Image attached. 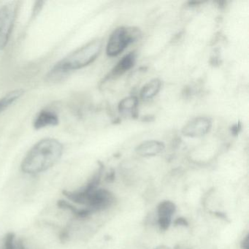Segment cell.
<instances>
[{
    "mask_svg": "<svg viewBox=\"0 0 249 249\" xmlns=\"http://www.w3.org/2000/svg\"><path fill=\"white\" fill-rule=\"evenodd\" d=\"M63 146L55 139L47 138L37 142L30 150L21 162L26 174L37 175L52 168L60 160Z\"/></svg>",
    "mask_w": 249,
    "mask_h": 249,
    "instance_id": "6da1fadb",
    "label": "cell"
},
{
    "mask_svg": "<svg viewBox=\"0 0 249 249\" xmlns=\"http://www.w3.org/2000/svg\"><path fill=\"white\" fill-rule=\"evenodd\" d=\"M103 45V40L96 39L80 48L56 65L51 71L52 77L65 73L68 71L81 69L92 63L100 55Z\"/></svg>",
    "mask_w": 249,
    "mask_h": 249,
    "instance_id": "7a4b0ae2",
    "label": "cell"
},
{
    "mask_svg": "<svg viewBox=\"0 0 249 249\" xmlns=\"http://www.w3.org/2000/svg\"><path fill=\"white\" fill-rule=\"evenodd\" d=\"M176 212V205L170 200H164L160 202L157 207L158 224L163 231L168 230L173 221V217Z\"/></svg>",
    "mask_w": 249,
    "mask_h": 249,
    "instance_id": "8992f818",
    "label": "cell"
},
{
    "mask_svg": "<svg viewBox=\"0 0 249 249\" xmlns=\"http://www.w3.org/2000/svg\"><path fill=\"white\" fill-rule=\"evenodd\" d=\"M249 237H246V238L243 240V248L244 249H249Z\"/></svg>",
    "mask_w": 249,
    "mask_h": 249,
    "instance_id": "4fadbf2b",
    "label": "cell"
},
{
    "mask_svg": "<svg viewBox=\"0 0 249 249\" xmlns=\"http://www.w3.org/2000/svg\"><path fill=\"white\" fill-rule=\"evenodd\" d=\"M16 17V8L13 4L0 8V50L6 46L12 31Z\"/></svg>",
    "mask_w": 249,
    "mask_h": 249,
    "instance_id": "277c9868",
    "label": "cell"
},
{
    "mask_svg": "<svg viewBox=\"0 0 249 249\" xmlns=\"http://www.w3.org/2000/svg\"><path fill=\"white\" fill-rule=\"evenodd\" d=\"M23 93H24L23 90H16L8 93L5 97L0 99V113L8 108L14 102L19 99Z\"/></svg>",
    "mask_w": 249,
    "mask_h": 249,
    "instance_id": "7c38bea8",
    "label": "cell"
},
{
    "mask_svg": "<svg viewBox=\"0 0 249 249\" xmlns=\"http://www.w3.org/2000/svg\"><path fill=\"white\" fill-rule=\"evenodd\" d=\"M212 121L205 116H198L188 122L182 129L183 135L189 138H199L211 130Z\"/></svg>",
    "mask_w": 249,
    "mask_h": 249,
    "instance_id": "5b68a950",
    "label": "cell"
},
{
    "mask_svg": "<svg viewBox=\"0 0 249 249\" xmlns=\"http://www.w3.org/2000/svg\"><path fill=\"white\" fill-rule=\"evenodd\" d=\"M164 144L158 141H146L137 147V154L144 157H154L162 152L164 150Z\"/></svg>",
    "mask_w": 249,
    "mask_h": 249,
    "instance_id": "52a82bcc",
    "label": "cell"
},
{
    "mask_svg": "<svg viewBox=\"0 0 249 249\" xmlns=\"http://www.w3.org/2000/svg\"><path fill=\"white\" fill-rule=\"evenodd\" d=\"M58 123L59 119L56 114L50 111H43L35 121L34 126L36 129H39L48 126H53Z\"/></svg>",
    "mask_w": 249,
    "mask_h": 249,
    "instance_id": "30bf717a",
    "label": "cell"
},
{
    "mask_svg": "<svg viewBox=\"0 0 249 249\" xmlns=\"http://www.w3.org/2000/svg\"><path fill=\"white\" fill-rule=\"evenodd\" d=\"M161 85H162V83L159 78H154V79L151 80L148 84H145L141 89V99L143 100H148L154 98L160 92Z\"/></svg>",
    "mask_w": 249,
    "mask_h": 249,
    "instance_id": "9c48e42d",
    "label": "cell"
},
{
    "mask_svg": "<svg viewBox=\"0 0 249 249\" xmlns=\"http://www.w3.org/2000/svg\"><path fill=\"white\" fill-rule=\"evenodd\" d=\"M135 61H136V53L135 52H130L128 54L125 55L112 70V76H120L123 75L135 65Z\"/></svg>",
    "mask_w": 249,
    "mask_h": 249,
    "instance_id": "ba28073f",
    "label": "cell"
},
{
    "mask_svg": "<svg viewBox=\"0 0 249 249\" xmlns=\"http://www.w3.org/2000/svg\"><path fill=\"white\" fill-rule=\"evenodd\" d=\"M138 103H139V101H138V97L135 96L126 97L119 103V112L123 114H132L137 110Z\"/></svg>",
    "mask_w": 249,
    "mask_h": 249,
    "instance_id": "8fae6325",
    "label": "cell"
},
{
    "mask_svg": "<svg viewBox=\"0 0 249 249\" xmlns=\"http://www.w3.org/2000/svg\"><path fill=\"white\" fill-rule=\"evenodd\" d=\"M139 30L132 27H120L110 36L106 47L107 56H116L120 54L131 43L138 38Z\"/></svg>",
    "mask_w": 249,
    "mask_h": 249,
    "instance_id": "3957f363",
    "label": "cell"
}]
</instances>
